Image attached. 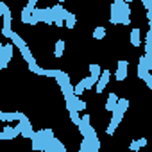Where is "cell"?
<instances>
[{"mask_svg": "<svg viewBox=\"0 0 152 152\" xmlns=\"http://www.w3.org/2000/svg\"><path fill=\"white\" fill-rule=\"evenodd\" d=\"M127 107H129V99H118L116 107L111 111V113H113L111 122H109V125H107V129H106V132H107L109 136H113V134H115V131H116V127L120 125V122H122V118H124V115H125Z\"/></svg>", "mask_w": 152, "mask_h": 152, "instance_id": "1", "label": "cell"}, {"mask_svg": "<svg viewBox=\"0 0 152 152\" xmlns=\"http://www.w3.org/2000/svg\"><path fill=\"white\" fill-rule=\"evenodd\" d=\"M90 120H91V118H90V115H84V116L79 120V124H77L83 138H90V136H95V134H97V131H95V127L90 124Z\"/></svg>", "mask_w": 152, "mask_h": 152, "instance_id": "2", "label": "cell"}, {"mask_svg": "<svg viewBox=\"0 0 152 152\" xmlns=\"http://www.w3.org/2000/svg\"><path fill=\"white\" fill-rule=\"evenodd\" d=\"M109 79H111V72H109V70H102L100 75H99V79H97V83H95V91H97V93H102L104 88L107 86Z\"/></svg>", "mask_w": 152, "mask_h": 152, "instance_id": "3", "label": "cell"}, {"mask_svg": "<svg viewBox=\"0 0 152 152\" xmlns=\"http://www.w3.org/2000/svg\"><path fill=\"white\" fill-rule=\"evenodd\" d=\"M4 27H2V34L6 36V38H9L11 36V32H13V15H11V9L7 7L6 11H4Z\"/></svg>", "mask_w": 152, "mask_h": 152, "instance_id": "4", "label": "cell"}, {"mask_svg": "<svg viewBox=\"0 0 152 152\" xmlns=\"http://www.w3.org/2000/svg\"><path fill=\"white\" fill-rule=\"evenodd\" d=\"M127 72H129V63L127 61H118V68H116V73H115V79L118 83L125 81L127 79Z\"/></svg>", "mask_w": 152, "mask_h": 152, "instance_id": "5", "label": "cell"}, {"mask_svg": "<svg viewBox=\"0 0 152 152\" xmlns=\"http://www.w3.org/2000/svg\"><path fill=\"white\" fill-rule=\"evenodd\" d=\"M63 23L66 25V29H73L75 23H77V16H75L72 11H66V15H64V18H63Z\"/></svg>", "mask_w": 152, "mask_h": 152, "instance_id": "6", "label": "cell"}, {"mask_svg": "<svg viewBox=\"0 0 152 152\" xmlns=\"http://www.w3.org/2000/svg\"><path fill=\"white\" fill-rule=\"evenodd\" d=\"M129 38H131V45L132 47H140L141 45V31L140 29H132Z\"/></svg>", "mask_w": 152, "mask_h": 152, "instance_id": "7", "label": "cell"}, {"mask_svg": "<svg viewBox=\"0 0 152 152\" xmlns=\"http://www.w3.org/2000/svg\"><path fill=\"white\" fill-rule=\"evenodd\" d=\"M20 52H22V57H23V61L31 66V64H34L36 61H34V57H32V54H31V50H29V47L25 45V47H22L20 48Z\"/></svg>", "mask_w": 152, "mask_h": 152, "instance_id": "8", "label": "cell"}, {"mask_svg": "<svg viewBox=\"0 0 152 152\" xmlns=\"http://www.w3.org/2000/svg\"><path fill=\"white\" fill-rule=\"evenodd\" d=\"M116 102H118V95H116V93H109V97H107V100H106V109L111 113V111L116 107Z\"/></svg>", "mask_w": 152, "mask_h": 152, "instance_id": "9", "label": "cell"}, {"mask_svg": "<svg viewBox=\"0 0 152 152\" xmlns=\"http://www.w3.org/2000/svg\"><path fill=\"white\" fill-rule=\"evenodd\" d=\"M2 132L6 134V140H13V138H16V136L20 134V132L16 131V127H11V125H4Z\"/></svg>", "mask_w": 152, "mask_h": 152, "instance_id": "10", "label": "cell"}, {"mask_svg": "<svg viewBox=\"0 0 152 152\" xmlns=\"http://www.w3.org/2000/svg\"><path fill=\"white\" fill-rule=\"evenodd\" d=\"M64 48H66L64 39H57V41H56V48H54V56H56V57H61V56L64 54Z\"/></svg>", "mask_w": 152, "mask_h": 152, "instance_id": "11", "label": "cell"}, {"mask_svg": "<svg viewBox=\"0 0 152 152\" xmlns=\"http://www.w3.org/2000/svg\"><path fill=\"white\" fill-rule=\"evenodd\" d=\"M100 72H102V68H100L99 64H90V77H91L95 83H97V79H99Z\"/></svg>", "mask_w": 152, "mask_h": 152, "instance_id": "12", "label": "cell"}, {"mask_svg": "<svg viewBox=\"0 0 152 152\" xmlns=\"http://www.w3.org/2000/svg\"><path fill=\"white\" fill-rule=\"evenodd\" d=\"M106 32H107L106 27H95L93 29V38L95 39H104L106 38Z\"/></svg>", "mask_w": 152, "mask_h": 152, "instance_id": "13", "label": "cell"}, {"mask_svg": "<svg viewBox=\"0 0 152 152\" xmlns=\"http://www.w3.org/2000/svg\"><path fill=\"white\" fill-rule=\"evenodd\" d=\"M143 145H147V140L145 138H140V140H134V141H131V150H138V148H141Z\"/></svg>", "mask_w": 152, "mask_h": 152, "instance_id": "14", "label": "cell"}, {"mask_svg": "<svg viewBox=\"0 0 152 152\" xmlns=\"http://www.w3.org/2000/svg\"><path fill=\"white\" fill-rule=\"evenodd\" d=\"M18 120V111H11V113H4V122L11 124V122H16Z\"/></svg>", "mask_w": 152, "mask_h": 152, "instance_id": "15", "label": "cell"}, {"mask_svg": "<svg viewBox=\"0 0 152 152\" xmlns=\"http://www.w3.org/2000/svg\"><path fill=\"white\" fill-rule=\"evenodd\" d=\"M84 90H86V88H84V84H83V79H81V81H79L77 84L73 86V95H77V97H81V95L84 93Z\"/></svg>", "mask_w": 152, "mask_h": 152, "instance_id": "16", "label": "cell"}, {"mask_svg": "<svg viewBox=\"0 0 152 152\" xmlns=\"http://www.w3.org/2000/svg\"><path fill=\"white\" fill-rule=\"evenodd\" d=\"M75 109H77L79 113L86 109V102H84V100H83L81 97H77V95H75Z\"/></svg>", "mask_w": 152, "mask_h": 152, "instance_id": "17", "label": "cell"}, {"mask_svg": "<svg viewBox=\"0 0 152 152\" xmlns=\"http://www.w3.org/2000/svg\"><path fill=\"white\" fill-rule=\"evenodd\" d=\"M31 9H27V7H23V11H22V22L23 23H31Z\"/></svg>", "mask_w": 152, "mask_h": 152, "instance_id": "18", "label": "cell"}, {"mask_svg": "<svg viewBox=\"0 0 152 152\" xmlns=\"http://www.w3.org/2000/svg\"><path fill=\"white\" fill-rule=\"evenodd\" d=\"M29 70H31L32 73H38V75H45V68H41V66H38V63H34V64H31V66H29Z\"/></svg>", "mask_w": 152, "mask_h": 152, "instance_id": "19", "label": "cell"}, {"mask_svg": "<svg viewBox=\"0 0 152 152\" xmlns=\"http://www.w3.org/2000/svg\"><path fill=\"white\" fill-rule=\"evenodd\" d=\"M83 84H84L86 90H91V88L95 86V81H93L91 77H84V79H83Z\"/></svg>", "mask_w": 152, "mask_h": 152, "instance_id": "20", "label": "cell"}, {"mask_svg": "<svg viewBox=\"0 0 152 152\" xmlns=\"http://www.w3.org/2000/svg\"><path fill=\"white\" fill-rule=\"evenodd\" d=\"M70 118H72V122L77 125L79 124V120H81V116H79V111H70Z\"/></svg>", "mask_w": 152, "mask_h": 152, "instance_id": "21", "label": "cell"}, {"mask_svg": "<svg viewBox=\"0 0 152 152\" xmlns=\"http://www.w3.org/2000/svg\"><path fill=\"white\" fill-rule=\"evenodd\" d=\"M36 4H38V0H29V2H27V6H25V7H27V9H31V11H32V9H34V7H36Z\"/></svg>", "mask_w": 152, "mask_h": 152, "instance_id": "22", "label": "cell"}, {"mask_svg": "<svg viewBox=\"0 0 152 152\" xmlns=\"http://www.w3.org/2000/svg\"><path fill=\"white\" fill-rule=\"evenodd\" d=\"M6 9H7V4H6V2H0V15H4Z\"/></svg>", "mask_w": 152, "mask_h": 152, "instance_id": "23", "label": "cell"}, {"mask_svg": "<svg viewBox=\"0 0 152 152\" xmlns=\"http://www.w3.org/2000/svg\"><path fill=\"white\" fill-rule=\"evenodd\" d=\"M141 2H143V7L145 9H150V0H141Z\"/></svg>", "mask_w": 152, "mask_h": 152, "instance_id": "24", "label": "cell"}, {"mask_svg": "<svg viewBox=\"0 0 152 152\" xmlns=\"http://www.w3.org/2000/svg\"><path fill=\"white\" fill-rule=\"evenodd\" d=\"M0 122H4V113L0 111Z\"/></svg>", "mask_w": 152, "mask_h": 152, "instance_id": "25", "label": "cell"}, {"mask_svg": "<svg viewBox=\"0 0 152 152\" xmlns=\"http://www.w3.org/2000/svg\"><path fill=\"white\" fill-rule=\"evenodd\" d=\"M57 2H59V4H63V2H68V0H57Z\"/></svg>", "mask_w": 152, "mask_h": 152, "instance_id": "26", "label": "cell"}, {"mask_svg": "<svg viewBox=\"0 0 152 152\" xmlns=\"http://www.w3.org/2000/svg\"><path fill=\"white\" fill-rule=\"evenodd\" d=\"M124 2H127V4H131V2H132V0H124Z\"/></svg>", "mask_w": 152, "mask_h": 152, "instance_id": "27", "label": "cell"}]
</instances>
